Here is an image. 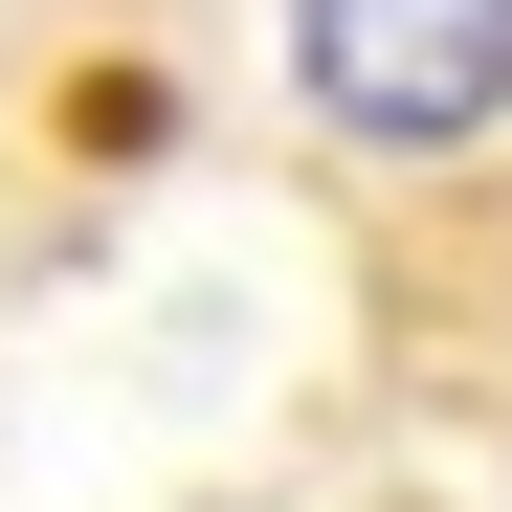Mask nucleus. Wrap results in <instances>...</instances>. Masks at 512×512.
I'll use <instances>...</instances> for the list:
<instances>
[{"mask_svg": "<svg viewBox=\"0 0 512 512\" xmlns=\"http://www.w3.org/2000/svg\"><path fill=\"white\" fill-rule=\"evenodd\" d=\"M290 112L423 179V156L512 134V0H290Z\"/></svg>", "mask_w": 512, "mask_h": 512, "instance_id": "1", "label": "nucleus"}, {"mask_svg": "<svg viewBox=\"0 0 512 512\" xmlns=\"http://www.w3.org/2000/svg\"><path fill=\"white\" fill-rule=\"evenodd\" d=\"M379 357L468 379L512 423V134H468V156L401 179V223H379Z\"/></svg>", "mask_w": 512, "mask_h": 512, "instance_id": "2", "label": "nucleus"}, {"mask_svg": "<svg viewBox=\"0 0 512 512\" xmlns=\"http://www.w3.org/2000/svg\"><path fill=\"white\" fill-rule=\"evenodd\" d=\"M0 134L156 156V0H0Z\"/></svg>", "mask_w": 512, "mask_h": 512, "instance_id": "3", "label": "nucleus"}]
</instances>
